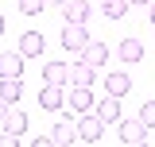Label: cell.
<instances>
[{"label": "cell", "mask_w": 155, "mask_h": 147, "mask_svg": "<svg viewBox=\"0 0 155 147\" xmlns=\"http://www.w3.org/2000/svg\"><path fill=\"white\" fill-rule=\"evenodd\" d=\"M147 124H143V120H120V139H124V143L128 147H143L147 143Z\"/></svg>", "instance_id": "cell-1"}, {"label": "cell", "mask_w": 155, "mask_h": 147, "mask_svg": "<svg viewBox=\"0 0 155 147\" xmlns=\"http://www.w3.org/2000/svg\"><path fill=\"white\" fill-rule=\"evenodd\" d=\"M85 43H89V31H85V23H66L62 27V47L66 51H85Z\"/></svg>", "instance_id": "cell-2"}, {"label": "cell", "mask_w": 155, "mask_h": 147, "mask_svg": "<svg viewBox=\"0 0 155 147\" xmlns=\"http://www.w3.org/2000/svg\"><path fill=\"white\" fill-rule=\"evenodd\" d=\"M105 128H109V124H105L97 112H93V116H81V120H78V139H85V143H97V139L105 136Z\"/></svg>", "instance_id": "cell-3"}, {"label": "cell", "mask_w": 155, "mask_h": 147, "mask_svg": "<svg viewBox=\"0 0 155 147\" xmlns=\"http://www.w3.org/2000/svg\"><path fill=\"white\" fill-rule=\"evenodd\" d=\"M66 109H74L78 116H85V112L93 109V93H89V85H74L70 97H66Z\"/></svg>", "instance_id": "cell-4"}, {"label": "cell", "mask_w": 155, "mask_h": 147, "mask_svg": "<svg viewBox=\"0 0 155 147\" xmlns=\"http://www.w3.org/2000/svg\"><path fill=\"white\" fill-rule=\"evenodd\" d=\"M43 47H47V39L39 35V31H23V35H19V54L23 58H39Z\"/></svg>", "instance_id": "cell-5"}, {"label": "cell", "mask_w": 155, "mask_h": 147, "mask_svg": "<svg viewBox=\"0 0 155 147\" xmlns=\"http://www.w3.org/2000/svg\"><path fill=\"white\" fill-rule=\"evenodd\" d=\"M23 74V54L19 51H0V77H19Z\"/></svg>", "instance_id": "cell-6"}, {"label": "cell", "mask_w": 155, "mask_h": 147, "mask_svg": "<svg viewBox=\"0 0 155 147\" xmlns=\"http://www.w3.org/2000/svg\"><path fill=\"white\" fill-rule=\"evenodd\" d=\"M39 105L47 112H58L62 105H66V97H62V85H47L43 81V93H39Z\"/></svg>", "instance_id": "cell-7"}, {"label": "cell", "mask_w": 155, "mask_h": 147, "mask_svg": "<svg viewBox=\"0 0 155 147\" xmlns=\"http://www.w3.org/2000/svg\"><path fill=\"white\" fill-rule=\"evenodd\" d=\"M93 81H97V66H89L85 58L70 66V85H93Z\"/></svg>", "instance_id": "cell-8"}, {"label": "cell", "mask_w": 155, "mask_h": 147, "mask_svg": "<svg viewBox=\"0 0 155 147\" xmlns=\"http://www.w3.org/2000/svg\"><path fill=\"white\" fill-rule=\"evenodd\" d=\"M97 116H101L105 124H120V97H113V93H105V101L97 105Z\"/></svg>", "instance_id": "cell-9"}, {"label": "cell", "mask_w": 155, "mask_h": 147, "mask_svg": "<svg viewBox=\"0 0 155 147\" xmlns=\"http://www.w3.org/2000/svg\"><path fill=\"white\" fill-rule=\"evenodd\" d=\"M51 139H54V143H62V147L78 143V124H74V120H58L54 132H51Z\"/></svg>", "instance_id": "cell-10"}, {"label": "cell", "mask_w": 155, "mask_h": 147, "mask_svg": "<svg viewBox=\"0 0 155 147\" xmlns=\"http://www.w3.org/2000/svg\"><path fill=\"white\" fill-rule=\"evenodd\" d=\"M62 16H66V23H85L89 19V4L85 0H66L62 4Z\"/></svg>", "instance_id": "cell-11"}, {"label": "cell", "mask_w": 155, "mask_h": 147, "mask_svg": "<svg viewBox=\"0 0 155 147\" xmlns=\"http://www.w3.org/2000/svg\"><path fill=\"white\" fill-rule=\"evenodd\" d=\"M43 81H47V85H66V81H70V66L47 62V66H43Z\"/></svg>", "instance_id": "cell-12"}, {"label": "cell", "mask_w": 155, "mask_h": 147, "mask_svg": "<svg viewBox=\"0 0 155 147\" xmlns=\"http://www.w3.org/2000/svg\"><path fill=\"white\" fill-rule=\"evenodd\" d=\"M128 89H132V77H128V74H105V93L124 97Z\"/></svg>", "instance_id": "cell-13"}, {"label": "cell", "mask_w": 155, "mask_h": 147, "mask_svg": "<svg viewBox=\"0 0 155 147\" xmlns=\"http://www.w3.org/2000/svg\"><path fill=\"white\" fill-rule=\"evenodd\" d=\"M81 58H85L89 66H97V70H101V66L109 62V47H101V43H93V39H89V43H85V51H81Z\"/></svg>", "instance_id": "cell-14"}, {"label": "cell", "mask_w": 155, "mask_h": 147, "mask_svg": "<svg viewBox=\"0 0 155 147\" xmlns=\"http://www.w3.org/2000/svg\"><path fill=\"white\" fill-rule=\"evenodd\" d=\"M0 97H4L8 105H19V97H23V81H19V77H0Z\"/></svg>", "instance_id": "cell-15"}, {"label": "cell", "mask_w": 155, "mask_h": 147, "mask_svg": "<svg viewBox=\"0 0 155 147\" xmlns=\"http://www.w3.org/2000/svg\"><path fill=\"white\" fill-rule=\"evenodd\" d=\"M0 128L8 132V136H23V132H27V116H23L19 109H8V116H4Z\"/></svg>", "instance_id": "cell-16"}, {"label": "cell", "mask_w": 155, "mask_h": 147, "mask_svg": "<svg viewBox=\"0 0 155 147\" xmlns=\"http://www.w3.org/2000/svg\"><path fill=\"white\" fill-rule=\"evenodd\" d=\"M120 58L124 62H143V43L140 39H120Z\"/></svg>", "instance_id": "cell-17"}, {"label": "cell", "mask_w": 155, "mask_h": 147, "mask_svg": "<svg viewBox=\"0 0 155 147\" xmlns=\"http://www.w3.org/2000/svg\"><path fill=\"white\" fill-rule=\"evenodd\" d=\"M101 12L109 19H120L124 12H128V0H101Z\"/></svg>", "instance_id": "cell-18"}, {"label": "cell", "mask_w": 155, "mask_h": 147, "mask_svg": "<svg viewBox=\"0 0 155 147\" xmlns=\"http://www.w3.org/2000/svg\"><path fill=\"white\" fill-rule=\"evenodd\" d=\"M43 8H47V0H19V12L23 16H39Z\"/></svg>", "instance_id": "cell-19"}, {"label": "cell", "mask_w": 155, "mask_h": 147, "mask_svg": "<svg viewBox=\"0 0 155 147\" xmlns=\"http://www.w3.org/2000/svg\"><path fill=\"white\" fill-rule=\"evenodd\" d=\"M140 120H143L147 128H155V101H147V105L140 109Z\"/></svg>", "instance_id": "cell-20"}, {"label": "cell", "mask_w": 155, "mask_h": 147, "mask_svg": "<svg viewBox=\"0 0 155 147\" xmlns=\"http://www.w3.org/2000/svg\"><path fill=\"white\" fill-rule=\"evenodd\" d=\"M8 109H12V105H8V101L0 97V124H4V116H8Z\"/></svg>", "instance_id": "cell-21"}, {"label": "cell", "mask_w": 155, "mask_h": 147, "mask_svg": "<svg viewBox=\"0 0 155 147\" xmlns=\"http://www.w3.org/2000/svg\"><path fill=\"white\" fill-rule=\"evenodd\" d=\"M128 4H151V0H128Z\"/></svg>", "instance_id": "cell-22"}, {"label": "cell", "mask_w": 155, "mask_h": 147, "mask_svg": "<svg viewBox=\"0 0 155 147\" xmlns=\"http://www.w3.org/2000/svg\"><path fill=\"white\" fill-rule=\"evenodd\" d=\"M151 23H155V0H151Z\"/></svg>", "instance_id": "cell-23"}, {"label": "cell", "mask_w": 155, "mask_h": 147, "mask_svg": "<svg viewBox=\"0 0 155 147\" xmlns=\"http://www.w3.org/2000/svg\"><path fill=\"white\" fill-rule=\"evenodd\" d=\"M47 4H66V0H47Z\"/></svg>", "instance_id": "cell-24"}, {"label": "cell", "mask_w": 155, "mask_h": 147, "mask_svg": "<svg viewBox=\"0 0 155 147\" xmlns=\"http://www.w3.org/2000/svg\"><path fill=\"white\" fill-rule=\"evenodd\" d=\"M0 35H4V16H0Z\"/></svg>", "instance_id": "cell-25"}]
</instances>
